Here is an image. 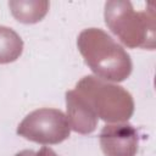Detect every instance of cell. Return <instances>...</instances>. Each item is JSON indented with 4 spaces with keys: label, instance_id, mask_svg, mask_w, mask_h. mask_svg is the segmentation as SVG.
Wrapping results in <instances>:
<instances>
[]
</instances>
